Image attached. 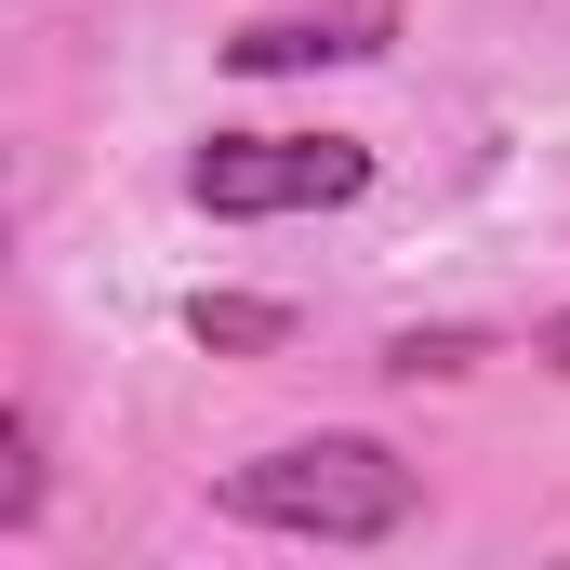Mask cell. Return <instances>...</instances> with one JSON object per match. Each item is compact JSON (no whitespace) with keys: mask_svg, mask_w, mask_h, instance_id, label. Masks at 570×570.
Instances as JSON below:
<instances>
[{"mask_svg":"<svg viewBox=\"0 0 570 570\" xmlns=\"http://www.w3.org/2000/svg\"><path fill=\"white\" fill-rule=\"evenodd\" d=\"M412 504H425V478L385 438H279V451L226 464V518L292 531V544H385V531H412Z\"/></svg>","mask_w":570,"mask_h":570,"instance_id":"obj_1","label":"cell"},{"mask_svg":"<svg viewBox=\"0 0 570 570\" xmlns=\"http://www.w3.org/2000/svg\"><path fill=\"white\" fill-rule=\"evenodd\" d=\"M372 186V146L358 134H213L186 159V199L226 213V226H266V213H345Z\"/></svg>","mask_w":570,"mask_h":570,"instance_id":"obj_2","label":"cell"},{"mask_svg":"<svg viewBox=\"0 0 570 570\" xmlns=\"http://www.w3.org/2000/svg\"><path fill=\"white\" fill-rule=\"evenodd\" d=\"M399 40V0H292V13H253L226 40L239 80H292V67H372Z\"/></svg>","mask_w":570,"mask_h":570,"instance_id":"obj_3","label":"cell"},{"mask_svg":"<svg viewBox=\"0 0 570 570\" xmlns=\"http://www.w3.org/2000/svg\"><path fill=\"white\" fill-rule=\"evenodd\" d=\"M186 332H199L213 358H266V345L292 332V305H266V292H199V305H186Z\"/></svg>","mask_w":570,"mask_h":570,"instance_id":"obj_4","label":"cell"},{"mask_svg":"<svg viewBox=\"0 0 570 570\" xmlns=\"http://www.w3.org/2000/svg\"><path fill=\"white\" fill-rule=\"evenodd\" d=\"M27 518H40V412L13 399V412H0V544H13Z\"/></svg>","mask_w":570,"mask_h":570,"instance_id":"obj_5","label":"cell"},{"mask_svg":"<svg viewBox=\"0 0 570 570\" xmlns=\"http://www.w3.org/2000/svg\"><path fill=\"white\" fill-rule=\"evenodd\" d=\"M464 358H478V332H399V345H385V372H412V385H451V372H464Z\"/></svg>","mask_w":570,"mask_h":570,"instance_id":"obj_6","label":"cell"},{"mask_svg":"<svg viewBox=\"0 0 570 570\" xmlns=\"http://www.w3.org/2000/svg\"><path fill=\"white\" fill-rule=\"evenodd\" d=\"M531 358H544V372H570V318H544V345H531Z\"/></svg>","mask_w":570,"mask_h":570,"instance_id":"obj_7","label":"cell"}]
</instances>
